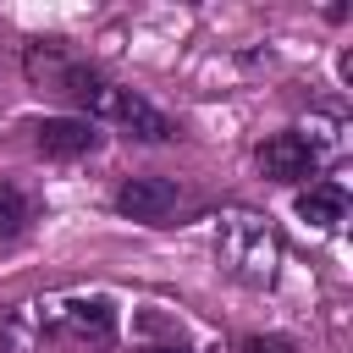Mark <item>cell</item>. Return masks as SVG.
<instances>
[{
	"mask_svg": "<svg viewBox=\"0 0 353 353\" xmlns=\"http://www.w3.org/2000/svg\"><path fill=\"white\" fill-rule=\"evenodd\" d=\"M298 215H303L309 226H320V232H336V226L347 221V188L331 182V176L309 182V188L298 193Z\"/></svg>",
	"mask_w": 353,
	"mask_h": 353,
	"instance_id": "7",
	"label": "cell"
},
{
	"mask_svg": "<svg viewBox=\"0 0 353 353\" xmlns=\"http://www.w3.org/2000/svg\"><path fill=\"white\" fill-rule=\"evenodd\" d=\"M22 72H28V83L39 88V94H55V99H66L83 121H110L116 132H127V138H138V143H171L176 138V121L160 110V105H149L138 88H127V83H116V77H105L99 66H88L83 55H72L66 44H55V39H33L28 50H22Z\"/></svg>",
	"mask_w": 353,
	"mask_h": 353,
	"instance_id": "1",
	"label": "cell"
},
{
	"mask_svg": "<svg viewBox=\"0 0 353 353\" xmlns=\"http://www.w3.org/2000/svg\"><path fill=\"white\" fill-rule=\"evenodd\" d=\"M28 132H33V149L44 160H83V154L99 149V127L83 121V116H44Z\"/></svg>",
	"mask_w": 353,
	"mask_h": 353,
	"instance_id": "6",
	"label": "cell"
},
{
	"mask_svg": "<svg viewBox=\"0 0 353 353\" xmlns=\"http://www.w3.org/2000/svg\"><path fill=\"white\" fill-rule=\"evenodd\" d=\"M259 176H270V182H309V176H320V165H325V154L292 127V132H270L265 143H259Z\"/></svg>",
	"mask_w": 353,
	"mask_h": 353,
	"instance_id": "4",
	"label": "cell"
},
{
	"mask_svg": "<svg viewBox=\"0 0 353 353\" xmlns=\"http://www.w3.org/2000/svg\"><path fill=\"white\" fill-rule=\"evenodd\" d=\"M44 347H55V353H110L116 347L110 298H61V303H50Z\"/></svg>",
	"mask_w": 353,
	"mask_h": 353,
	"instance_id": "3",
	"label": "cell"
},
{
	"mask_svg": "<svg viewBox=\"0 0 353 353\" xmlns=\"http://www.w3.org/2000/svg\"><path fill=\"white\" fill-rule=\"evenodd\" d=\"M143 353H193L188 342H160V347H143Z\"/></svg>",
	"mask_w": 353,
	"mask_h": 353,
	"instance_id": "10",
	"label": "cell"
},
{
	"mask_svg": "<svg viewBox=\"0 0 353 353\" xmlns=\"http://www.w3.org/2000/svg\"><path fill=\"white\" fill-rule=\"evenodd\" d=\"M243 353H298V342L292 336H248Z\"/></svg>",
	"mask_w": 353,
	"mask_h": 353,
	"instance_id": "9",
	"label": "cell"
},
{
	"mask_svg": "<svg viewBox=\"0 0 353 353\" xmlns=\"http://www.w3.org/2000/svg\"><path fill=\"white\" fill-rule=\"evenodd\" d=\"M215 259L232 281L243 287H270L276 281V259H281V237L270 232L265 215L254 210H226L215 221Z\"/></svg>",
	"mask_w": 353,
	"mask_h": 353,
	"instance_id": "2",
	"label": "cell"
},
{
	"mask_svg": "<svg viewBox=\"0 0 353 353\" xmlns=\"http://www.w3.org/2000/svg\"><path fill=\"white\" fill-rule=\"evenodd\" d=\"M182 182H171V176H127L121 188H116V210L127 215V221H143V226H160V221H171L176 210H182Z\"/></svg>",
	"mask_w": 353,
	"mask_h": 353,
	"instance_id": "5",
	"label": "cell"
},
{
	"mask_svg": "<svg viewBox=\"0 0 353 353\" xmlns=\"http://www.w3.org/2000/svg\"><path fill=\"white\" fill-rule=\"evenodd\" d=\"M33 226V199L17 188V182H0V243L22 237Z\"/></svg>",
	"mask_w": 353,
	"mask_h": 353,
	"instance_id": "8",
	"label": "cell"
}]
</instances>
